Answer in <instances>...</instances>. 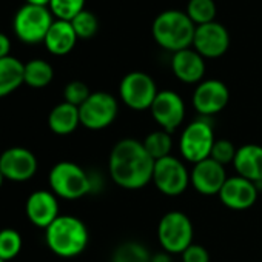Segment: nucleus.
<instances>
[{
	"mask_svg": "<svg viewBox=\"0 0 262 262\" xmlns=\"http://www.w3.org/2000/svg\"><path fill=\"white\" fill-rule=\"evenodd\" d=\"M155 162L142 142L125 138L113 147L108 171L113 182L120 188L141 190L153 181Z\"/></svg>",
	"mask_w": 262,
	"mask_h": 262,
	"instance_id": "1",
	"label": "nucleus"
},
{
	"mask_svg": "<svg viewBox=\"0 0 262 262\" xmlns=\"http://www.w3.org/2000/svg\"><path fill=\"white\" fill-rule=\"evenodd\" d=\"M45 242L56 256L76 257L88 247L90 233L85 222L79 217L60 214L45 230Z\"/></svg>",
	"mask_w": 262,
	"mask_h": 262,
	"instance_id": "2",
	"label": "nucleus"
},
{
	"mask_svg": "<svg viewBox=\"0 0 262 262\" xmlns=\"http://www.w3.org/2000/svg\"><path fill=\"white\" fill-rule=\"evenodd\" d=\"M196 27L187 13L182 11H164L153 24V37L159 47L178 53L193 45Z\"/></svg>",
	"mask_w": 262,
	"mask_h": 262,
	"instance_id": "3",
	"label": "nucleus"
},
{
	"mask_svg": "<svg viewBox=\"0 0 262 262\" xmlns=\"http://www.w3.org/2000/svg\"><path fill=\"white\" fill-rule=\"evenodd\" d=\"M51 191L62 199L76 201L93 191L91 176L76 162H57L48 174Z\"/></svg>",
	"mask_w": 262,
	"mask_h": 262,
	"instance_id": "4",
	"label": "nucleus"
},
{
	"mask_svg": "<svg viewBox=\"0 0 262 262\" xmlns=\"http://www.w3.org/2000/svg\"><path fill=\"white\" fill-rule=\"evenodd\" d=\"M214 142L213 125L207 117H199L184 128L179 139V151L187 162L194 165L210 158Z\"/></svg>",
	"mask_w": 262,
	"mask_h": 262,
	"instance_id": "5",
	"label": "nucleus"
},
{
	"mask_svg": "<svg viewBox=\"0 0 262 262\" xmlns=\"http://www.w3.org/2000/svg\"><path fill=\"white\" fill-rule=\"evenodd\" d=\"M193 234L190 217L179 210L165 213L159 221L158 239L164 251L170 254H182L193 244Z\"/></svg>",
	"mask_w": 262,
	"mask_h": 262,
	"instance_id": "6",
	"label": "nucleus"
},
{
	"mask_svg": "<svg viewBox=\"0 0 262 262\" xmlns=\"http://www.w3.org/2000/svg\"><path fill=\"white\" fill-rule=\"evenodd\" d=\"M53 22V13L48 7L25 4L14 16L13 30L19 40L28 45H36L45 40Z\"/></svg>",
	"mask_w": 262,
	"mask_h": 262,
	"instance_id": "7",
	"label": "nucleus"
},
{
	"mask_svg": "<svg viewBox=\"0 0 262 262\" xmlns=\"http://www.w3.org/2000/svg\"><path fill=\"white\" fill-rule=\"evenodd\" d=\"M158 93L153 77L142 71L128 73L119 85V96L122 102L135 111L150 110Z\"/></svg>",
	"mask_w": 262,
	"mask_h": 262,
	"instance_id": "8",
	"label": "nucleus"
},
{
	"mask_svg": "<svg viewBox=\"0 0 262 262\" xmlns=\"http://www.w3.org/2000/svg\"><path fill=\"white\" fill-rule=\"evenodd\" d=\"M117 113L119 105L116 97L105 91L91 93L90 97L79 106L80 125L93 131L108 128L116 120Z\"/></svg>",
	"mask_w": 262,
	"mask_h": 262,
	"instance_id": "9",
	"label": "nucleus"
},
{
	"mask_svg": "<svg viewBox=\"0 0 262 262\" xmlns=\"http://www.w3.org/2000/svg\"><path fill=\"white\" fill-rule=\"evenodd\" d=\"M151 182L162 194L179 196L190 185V171L181 159L167 156L155 162Z\"/></svg>",
	"mask_w": 262,
	"mask_h": 262,
	"instance_id": "10",
	"label": "nucleus"
},
{
	"mask_svg": "<svg viewBox=\"0 0 262 262\" xmlns=\"http://www.w3.org/2000/svg\"><path fill=\"white\" fill-rule=\"evenodd\" d=\"M37 158L25 147H11L0 155V171L13 182H27L37 173Z\"/></svg>",
	"mask_w": 262,
	"mask_h": 262,
	"instance_id": "11",
	"label": "nucleus"
},
{
	"mask_svg": "<svg viewBox=\"0 0 262 262\" xmlns=\"http://www.w3.org/2000/svg\"><path fill=\"white\" fill-rule=\"evenodd\" d=\"M150 111L161 129L168 133L176 131L185 120V103L182 97L171 90L159 91Z\"/></svg>",
	"mask_w": 262,
	"mask_h": 262,
	"instance_id": "12",
	"label": "nucleus"
},
{
	"mask_svg": "<svg viewBox=\"0 0 262 262\" xmlns=\"http://www.w3.org/2000/svg\"><path fill=\"white\" fill-rule=\"evenodd\" d=\"M230 100L227 85L217 79L201 82L193 93V106L201 117H210L221 113Z\"/></svg>",
	"mask_w": 262,
	"mask_h": 262,
	"instance_id": "13",
	"label": "nucleus"
},
{
	"mask_svg": "<svg viewBox=\"0 0 262 262\" xmlns=\"http://www.w3.org/2000/svg\"><path fill=\"white\" fill-rule=\"evenodd\" d=\"M194 50L208 59L221 57L227 53L230 47V36L224 25L217 22H210L205 25L196 27L194 37H193Z\"/></svg>",
	"mask_w": 262,
	"mask_h": 262,
	"instance_id": "14",
	"label": "nucleus"
},
{
	"mask_svg": "<svg viewBox=\"0 0 262 262\" xmlns=\"http://www.w3.org/2000/svg\"><path fill=\"white\" fill-rule=\"evenodd\" d=\"M227 179L228 176L225 167L217 164L211 158L194 164L193 170L190 171V184L198 193L204 196L219 194Z\"/></svg>",
	"mask_w": 262,
	"mask_h": 262,
	"instance_id": "15",
	"label": "nucleus"
},
{
	"mask_svg": "<svg viewBox=\"0 0 262 262\" xmlns=\"http://www.w3.org/2000/svg\"><path fill=\"white\" fill-rule=\"evenodd\" d=\"M25 213L34 227L47 230L60 216L57 196L51 190L33 191L27 199Z\"/></svg>",
	"mask_w": 262,
	"mask_h": 262,
	"instance_id": "16",
	"label": "nucleus"
},
{
	"mask_svg": "<svg viewBox=\"0 0 262 262\" xmlns=\"http://www.w3.org/2000/svg\"><path fill=\"white\" fill-rule=\"evenodd\" d=\"M257 194L259 190L254 182L236 174L225 181L217 196L227 208L242 211L253 207L257 199Z\"/></svg>",
	"mask_w": 262,
	"mask_h": 262,
	"instance_id": "17",
	"label": "nucleus"
},
{
	"mask_svg": "<svg viewBox=\"0 0 262 262\" xmlns=\"http://www.w3.org/2000/svg\"><path fill=\"white\" fill-rule=\"evenodd\" d=\"M171 70L181 82L198 83L205 74V62L196 50L187 48L173 54Z\"/></svg>",
	"mask_w": 262,
	"mask_h": 262,
	"instance_id": "18",
	"label": "nucleus"
},
{
	"mask_svg": "<svg viewBox=\"0 0 262 262\" xmlns=\"http://www.w3.org/2000/svg\"><path fill=\"white\" fill-rule=\"evenodd\" d=\"M233 167L237 176H242L254 184L262 182V147L247 144L237 148Z\"/></svg>",
	"mask_w": 262,
	"mask_h": 262,
	"instance_id": "19",
	"label": "nucleus"
},
{
	"mask_svg": "<svg viewBox=\"0 0 262 262\" xmlns=\"http://www.w3.org/2000/svg\"><path fill=\"white\" fill-rule=\"evenodd\" d=\"M77 34L71 25V22H65V20H54L43 43L47 47V50L54 54V56H65L70 51H73V48L76 47L77 42Z\"/></svg>",
	"mask_w": 262,
	"mask_h": 262,
	"instance_id": "20",
	"label": "nucleus"
},
{
	"mask_svg": "<svg viewBox=\"0 0 262 262\" xmlns=\"http://www.w3.org/2000/svg\"><path fill=\"white\" fill-rule=\"evenodd\" d=\"M79 125H80L79 108L68 102H62L50 111L48 126L54 135L59 136L71 135Z\"/></svg>",
	"mask_w": 262,
	"mask_h": 262,
	"instance_id": "21",
	"label": "nucleus"
},
{
	"mask_svg": "<svg viewBox=\"0 0 262 262\" xmlns=\"http://www.w3.org/2000/svg\"><path fill=\"white\" fill-rule=\"evenodd\" d=\"M24 68L25 63L13 56L0 59V99L20 88L24 83Z\"/></svg>",
	"mask_w": 262,
	"mask_h": 262,
	"instance_id": "22",
	"label": "nucleus"
},
{
	"mask_svg": "<svg viewBox=\"0 0 262 262\" xmlns=\"http://www.w3.org/2000/svg\"><path fill=\"white\" fill-rule=\"evenodd\" d=\"M54 77L53 67L42 59H34L25 63L24 68V83L31 88H45L51 83Z\"/></svg>",
	"mask_w": 262,
	"mask_h": 262,
	"instance_id": "23",
	"label": "nucleus"
},
{
	"mask_svg": "<svg viewBox=\"0 0 262 262\" xmlns=\"http://www.w3.org/2000/svg\"><path fill=\"white\" fill-rule=\"evenodd\" d=\"M142 144H144L145 150L148 151V155L155 161H159L162 158L171 156L173 138H171V133H168V131H165V129L151 131L150 135L145 136Z\"/></svg>",
	"mask_w": 262,
	"mask_h": 262,
	"instance_id": "24",
	"label": "nucleus"
},
{
	"mask_svg": "<svg viewBox=\"0 0 262 262\" xmlns=\"http://www.w3.org/2000/svg\"><path fill=\"white\" fill-rule=\"evenodd\" d=\"M153 254L148 248L135 241L120 244L113 253V262H151Z\"/></svg>",
	"mask_w": 262,
	"mask_h": 262,
	"instance_id": "25",
	"label": "nucleus"
},
{
	"mask_svg": "<svg viewBox=\"0 0 262 262\" xmlns=\"http://www.w3.org/2000/svg\"><path fill=\"white\" fill-rule=\"evenodd\" d=\"M187 16L198 27L214 22L216 17L214 0H190L187 5Z\"/></svg>",
	"mask_w": 262,
	"mask_h": 262,
	"instance_id": "26",
	"label": "nucleus"
},
{
	"mask_svg": "<svg viewBox=\"0 0 262 262\" xmlns=\"http://www.w3.org/2000/svg\"><path fill=\"white\" fill-rule=\"evenodd\" d=\"M22 236L14 228L0 230V259L10 262L19 256L22 250Z\"/></svg>",
	"mask_w": 262,
	"mask_h": 262,
	"instance_id": "27",
	"label": "nucleus"
},
{
	"mask_svg": "<svg viewBox=\"0 0 262 262\" xmlns=\"http://www.w3.org/2000/svg\"><path fill=\"white\" fill-rule=\"evenodd\" d=\"M85 0H51L48 8L57 20L71 22L79 13L83 11Z\"/></svg>",
	"mask_w": 262,
	"mask_h": 262,
	"instance_id": "28",
	"label": "nucleus"
},
{
	"mask_svg": "<svg viewBox=\"0 0 262 262\" xmlns=\"http://www.w3.org/2000/svg\"><path fill=\"white\" fill-rule=\"evenodd\" d=\"M71 25H73V28H74V31H76L79 39H91L97 33V30H99L97 17L93 13L86 11V10L79 13L71 20Z\"/></svg>",
	"mask_w": 262,
	"mask_h": 262,
	"instance_id": "29",
	"label": "nucleus"
},
{
	"mask_svg": "<svg viewBox=\"0 0 262 262\" xmlns=\"http://www.w3.org/2000/svg\"><path fill=\"white\" fill-rule=\"evenodd\" d=\"M90 94H91V91L86 83H83L80 80H73L63 90V99H65L63 102H68L79 108L90 97Z\"/></svg>",
	"mask_w": 262,
	"mask_h": 262,
	"instance_id": "30",
	"label": "nucleus"
},
{
	"mask_svg": "<svg viewBox=\"0 0 262 262\" xmlns=\"http://www.w3.org/2000/svg\"><path fill=\"white\" fill-rule=\"evenodd\" d=\"M236 151H237V148L228 139H216L210 158L213 161H216L217 164H221V165L225 167L228 164H233L234 156H236Z\"/></svg>",
	"mask_w": 262,
	"mask_h": 262,
	"instance_id": "31",
	"label": "nucleus"
},
{
	"mask_svg": "<svg viewBox=\"0 0 262 262\" xmlns=\"http://www.w3.org/2000/svg\"><path fill=\"white\" fill-rule=\"evenodd\" d=\"M181 256L182 262H210L208 250L199 244H191Z\"/></svg>",
	"mask_w": 262,
	"mask_h": 262,
	"instance_id": "32",
	"label": "nucleus"
},
{
	"mask_svg": "<svg viewBox=\"0 0 262 262\" xmlns=\"http://www.w3.org/2000/svg\"><path fill=\"white\" fill-rule=\"evenodd\" d=\"M11 51V40L8 39L7 34L0 33V59L8 57Z\"/></svg>",
	"mask_w": 262,
	"mask_h": 262,
	"instance_id": "33",
	"label": "nucleus"
},
{
	"mask_svg": "<svg viewBox=\"0 0 262 262\" xmlns=\"http://www.w3.org/2000/svg\"><path fill=\"white\" fill-rule=\"evenodd\" d=\"M151 262H171V256H170V253H167V251L156 253V254H153Z\"/></svg>",
	"mask_w": 262,
	"mask_h": 262,
	"instance_id": "34",
	"label": "nucleus"
},
{
	"mask_svg": "<svg viewBox=\"0 0 262 262\" xmlns=\"http://www.w3.org/2000/svg\"><path fill=\"white\" fill-rule=\"evenodd\" d=\"M28 5H36V7H48L51 0H25Z\"/></svg>",
	"mask_w": 262,
	"mask_h": 262,
	"instance_id": "35",
	"label": "nucleus"
},
{
	"mask_svg": "<svg viewBox=\"0 0 262 262\" xmlns=\"http://www.w3.org/2000/svg\"><path fill=\"white\" fill-rule=\"evenodd\" d=\"M4 181H5V178H4L2 171H0V188H2V185H4Z\"/></svg>",
	"mask_w": 262,
	"mask_h": 262,
	"instance_id": "36",
	"label": "nucleus"
},
{
	"mask_svg": "<svg viewBox=\"0 0 262 262\" xmlns=\"http://www.w3.org/2000/svg\"><path fill=\"white\" fill-rule=\"evenodd\" d=\"M0 262H5V260H2V259H0Z\"/></svg>",
	"mask_w": 262,
	"mask_h": 262,
	"instance_id": "37",
	"label": "nucleus"
}]
</instances>
